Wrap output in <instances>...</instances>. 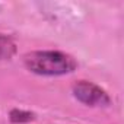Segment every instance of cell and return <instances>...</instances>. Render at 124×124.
<instances>
[{"label":"cell","instance_id":"obj_2","mask_svg":"<svg viewBox=\"0 0 124 124\" xmlns=\"http://www.w3.org/2000/svg\"><path fill=\"white\" fill-rule=\"evenodd\" d=\"M73 95L78 101H80L85 105L89 107H108L111 104V99L108 93L99 88L98 85L88 82V80H79L72 88Z\"/></svg>","mask_w":124,"mask_h":124},{"label":"cell","instance_id":"obj_1","mask_svg":"<svg viewBox=\"0 0 124 124\" xmlns=\"http://www.w3.org/2000/svg\"><path fill=\"white\" fill-rule=\"evenodd\" d=\"M25 67L39 76H63L76 70L78 61L63 51H32L23 57Z\"/></svg>","mask_w":124,"mask_h":124},{"label":"cell","instance_id":"obj_4","mask_svg":"<svg viewBox=\"0 0 124 124\" xmlns=\"http://www.w3.org/2000/svg\"><path fill=\"white\" fill-rule=\"evenodd\" d=\"M9 117L12 123H29L34 120V114L29 111H23V109H13L10 111Z\"/></svg>","mask_w":124,"mask_h":124},{"label":"cell","instance_id":"obj_3","mask_svg":"<svg viewBox=\"0 0 124 124\" xmlns=\"http://www.w3.org/2000/svg\"><path fill=\"white\" fill-rule=\"evenodd\" d=\"M16 53V44L15 41L8 37L0 34V60H9Z\"/></svg>","mask_w":124,"mask_h":124}]
</instances>
